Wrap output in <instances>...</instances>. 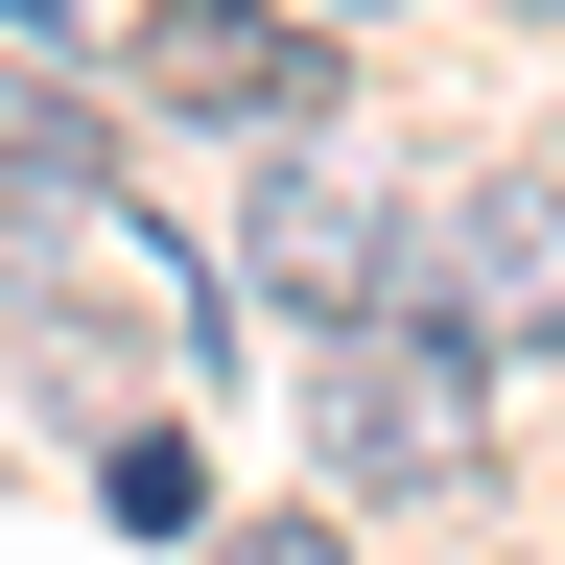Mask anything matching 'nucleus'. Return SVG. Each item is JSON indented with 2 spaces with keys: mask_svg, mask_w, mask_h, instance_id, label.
Wrapping results in <instances>:
<instances>
[{
  "mask_svg": "<svg viewBox=\"0 0 565 565\" xmlns=\"http://www.w3.org/2000/svg\"><path fill=\"white\" fill-rule=\"evenodd\" d=\"M259 307H307V330H353V307H401V212H377V166L307 118L259 166Z\"/></svg>",
  "mask_w": 565,
  "mask_h": 565,
  "instance_id": "nucleus-3",
  "label": "nucleus"
},
{
  "mask_svg": "<svg viewBox=\"0 0 565 565\" xmlns=\"http://www.w3.org/2000/svg\"><path fill=\"white\" fill-rule=\"evenodd\" d=\"M212 565H353L330 519H236V542H212Z\"/></svg>",
  "mask_w": 565,
  "mask_h": 565,
  "instance_id": "nucleus-6",
  "label": "nucleus"
},
{
  "mask_svg": "<svg viewBox=\"0 0 565 565\" xmlns=\"http://www.w3.org/2000/svg\"><path fill=\"white\" fill-rule=\"evenodd\" d=\"M118 71H141V95H189V118H282V141L330 118V47L282 24V0H141Z\"/></svg>",
  "mask_w": 565,
  "mask_h": 565,
  "instance_id": "nucleus-4",
  "label": "nucleus"
},
{
  "mask_svg": "<svg viewBox=\"0 0 565 565\" xmlns=\"http://www.w3.org/2000/svg\"><path fill=\"white\" fill-rule=\"evenodd\" d=\"M118 519H141V542H212V471L166 448V424H141V448H118Z\"/></svg>",
  "mask_w": 565,
  "mask_h": 565,
  "instance_id": "nucleus-5",
  "label": "nucleus"
},
{
  "mask_svg": "<svg viewBox=\"0 0 565 565\" xmlns=\"http://www.w3.org/2000/svg\"><path fill=\"white\" fill-rule=\"evenodd\" d=\"M471 401H494V353H471V330H424V307L307 330V448H330L353 494H448V471H471Z\"/></svg>",
  "mask_w": 565,
  "mask_h": 565,
  "instance_id": "nucleus-1",
  "label": "nucleus"
},
{
  "mask_svg": "<svg viewBox=\"0 0 565 565\" xmlns=\"http://www.w3.org/2000/svg\"><path fill=\"white\" fill-rule=\"evenodd\" d=\"M401 307H424V330H471V353H565V189H542V166H471V189H424V236H401Z\"/></svg>",
  "mask_w": 565,
  "mask_h": 565,
  "instance_id": "nucleus-2",
  "label": "nucleus"
}]
</instances>
